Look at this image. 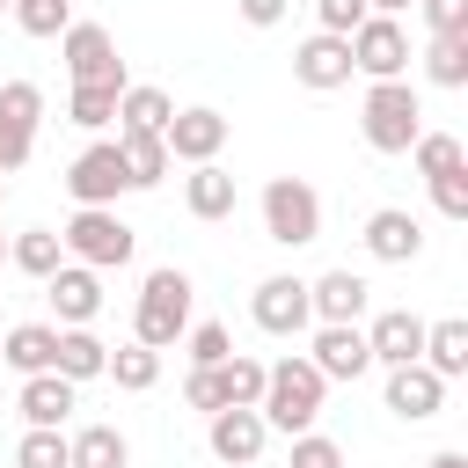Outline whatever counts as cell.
Wrapping results in <instances>:
<instances>
[{"instance_id":"obj_1","label":"cell","mask_w":468,"mask_h":468,"mask_svg":"<svg viewBox=\"0 0 468 468\" xmlns=\"http://www.w3.org/2000/svg\"><path fill=\"white\" fill-rule=\"evenodd\" d=\"M322 395H329V380L314 373V358L307 351H285L278 366H263V424L271 431H314V417H322Z\"/></svg>"},{"instance_id":"obj_2","label":"cell","mask_w":468,"mask_h":468,"mask_svg":"<svg viewBox=\"0 0 468 468\" xmlns=\"http://www.w3.org/2000/svg\"><path fill=\"white\" fill-rule=\"evenodd\" d=\"M358 132L373 154H410V139L424 132V95L402 80H366V102H358Z\"/></svg>"},{"instance_id":"obj_3","label":"cell","mask_w":468,"mask_h":468,"mask_svg":"<svg viewBox=\"0 0 468 468\" xmlns=\"http://www.w3.org/2000/svg\"><path fill=\"white\" fill-rule=\"evenodd\" d=\"M190 271H176V263H161V271H146V285H139V307H132V336L139 344H154V351H176L183 344V329H190Z\"/></svg>"},{"instance_id":"obj_4","label":"cell","mask_w":468,"mask_h":468,"mask_svg":"<svg viewBox=\"0 0 468 468\" xmlns=\"http://www.w3.org/2000/svg\"><path fill=\"white\" fill-rule=\"evenodd\" d=\"M256 212H263V241H278V249L322 241V190L307 176H271L263 197H256Z\"/></svg>"},{"instance_id":"obj_5","label":"cell","mask_w":468,"mask_h":468,"mask_svg":"<svg viewBox=\"0 0 468 468\" xmlns=\"http://www.w3.org/2000/svg\"><path fill=\"white\" fill-rule=\"evenodd\" d=\"M58 241H66V256L88 263V271H124L132 249H139V234L117 219V205H73V219L58 227Z\"/></svg>"},{"instance_id":"obj_6","label":"cell","mask_w":468,"mask_h":468,"mask_svg":"<svg viewBox=\"0 0 468 468\" xmlns=\"http://www.w3.org/2000/svg\"><path fill=\"white\" fill-rule=\"evenodd\" d=\"M58 58H66L73 88H124V58H117V37L102 22H66L58 29Z\"/></svg>"},{"instance_id":"obj_7","label":"cell","mask_w":468,"mask_h":468,"mask_svg":"<svg viewBox=\"0 0 468 468\" xmlns=\"http://www.w3.org/2000/svg\"><path fill=\"white\" fill-rule=\"evenodd\" d=\"M249 322H256L263 336H278V344L307 336V329H314V307H307V278H292V271L263 278V285L249 292Z\"/></svg>"},{"instance_id":"obj_8","label":"cell","mask_w":468,"mask_h":468,"mask_svg":"<svg viewBox=\"0 0 468 468\" xmlns=\"http://www.w3.org/2000/svg\"><path fill=\"white\" fill-rule=\"evenodd\" d=\"M351 73H366V80H402V73H410V29H402L395 15H366V22L351 29Z\"/></svg>"},{"instance_id":"obj_9","label":"cell","mask_w":468,"mask_h":468,"mask_svg":"<svg viewBox=\"0 0 468 468\" xmlns=\"http://www.w3.org/2000/svg\"><path fill=\"white\" fill-rule=\"evenodd\" d=\"M124 190H132V176H124L117 139H95V146H80V154L66 161V197H73V205H117Z\"/></svg>"},{"instance_id":"obj_10","label":"cell","mask_w":468,"mask_h":468,"mask_svg":"<svg viewBox=\"0 0 468 468\" xmlns=\"http://www.w3.org/2000/svg\"><path fill=\"white\" fill-rule=\"evenodd\" d=\"M205 446H212V461H227V468H256L263 446H271V424H263V410L227 402V410L205 417Z\"/></svg>"},{"instance_id":"obj_11","label":"cell","mask_w":468,"mask_h":468,"mask_svg":"<svg viewBox=\"0 0 468 468\" xmlns=\"http://www.w3.org/2000/svg\"><path fill=\"white\" fill-rule=\"evenodd\" d=\"M161 146H168V161H183V168L219 161V146H227V117H219L212 102H190V110H176V117H168Z\"/></svg>"},{"instance_id":"obj_12","label":"cell","mask_w":468,"mask_h":468,"mask_svg":"<svg viewBox=\"0 0 468 468\" xmlns=\"http://www.w3.org/2000/svg\"><path fill=\"white\" fill-rule=\"evenodd\" d=\"M292 80H300V88H314V95L351 88V37H329V29L300 37V44H292Z\"/></svg>"},{"instance_id":"obj_13","label":"cell","mask_w":468,"mask_h":468,"mask_svg":"<svg viewBox=\"0 0 468 468\" xmlns=\"http://www.w3.org/2000/svg\"><path fill=\"white\" fill-rule=\"evenodd\" d=\"M366 256L373 263H417L424 256V219L410 212V205H380V212H366Z\"/></svg>"},{"instance_id":"obj_14","label":"cell","mask_w":468,"mask_h":468,"mask_svg":"<svg viewBox=\"0 0 468 468\" xmlns=\"http://www.w3.org/2000/svg\"><path fill=\"white\" fill-rule=\"evenodd\" d=\"M44 300H51V314H58V329H80V322H95L102 314V271H88V263H58L51 278H44Z\"/></svg>"},{"instance_id":"obj_15","label":"cell","mask_w":468,"mask_h":468,"mask_svg":"<svg viewBox=\"0 0 468 468\" xmlns=\"http://www.w3.org/2000/svg\"><path fill=\"white\" fill-rule=\"evenodd\" d=\"M314 373L322 380H366L373 373V351H366V329L358 322H314Z\"/></svg>"},{"instance_id":"obj_16","label":"cell","mask_w":468,"mask_h":468,"mask_svg":"<svg viewBox=\"0 0 468 468\" xmlns=\"http://www.w3.org/2000/svg\"><path fill=\"white\" fill-rule=\"evenodd\" d=\"M446 410V380L424 366V358H410V366H388V417H402V424H424V417H439Z\"/></svg>"},{"instance_id":"obj_17","label":"cell","mask_w":468,"mask_h":468,"mask_svg":"<svg viewBox=\"0 0 468 468\" xmlns=\"http://www.w3.org/2000/svg\"><path fill=\"white\" fill-rule=\"evenodd\" d=\"M358 329H366L373 366H410V358L424 351V314H410V307H380V314H366Z\"/></svg>"},{"instance_id":"obj_18","label":"cell","mask_w":468,"mask_h":468,"mask_svg":"<svg viewBox=\"0 0 468 468\" xmlns=\"http://www.w3.org/2000/svg\"><path fill=\"white\" fill-rule=\"evenodd\" d=\"M307 307H314V322H366L373 285L358 271H322V278H307Z\"/></svg>"},{"instance_id":"obj_19","label":"cell","mask_w":468,"mask_h":468,"mask_svg":"<svg viewBox=\"0 0 468 468\" xmlns=\"http://www.w3.org/2000/svg\"><path fill=\"white\" fill-rule=\"evenodd\" d=\"M183 205H190V219H205V227L234 219V176H227L219 161H197V168L183 176Z\"/></svg>"},{"instance_id":"obj_20","label":"cell","mask_w":468,"mask_h":468,"mask_svg":"<svg viewBox=\"0 0 468 468\" xmlns=\"http://www.w3.org/2000/svg\"><path fill=\"white\" fill-rule=\"evenodd\" d=\"M51 351H58V322H7L0 329V358L29 380V373H51Z\"/></svg>"},{"instance_id":"obj_21","label":"cell","mask_w":468,"mask_h":468,"mask_svg":"<svg viewBox=\"0 0 468 468\" xmlns=\"http://www.w3.org/2000/svg\"><path fill=\"white\" fill-rule=\"evenodd\" d=\"M102 366H110V344L95 336V322H80V329H58L51 373H66V380L80 388V380H102Z\"/></svg>"},{"instance_id":"obj_22","label":"cell","mask_w":468,"mask_h":468,"mask_svg":"<svg viewBox=\"0 0 468 468\" xmlns=\"http://www.w3.org/2000/svg\"><path fill=\"white\" fill-rule=\"evenodd\" d=\"M73 380L66 373H29L22 380V395H15V410H22V424H66L73 417Z\"/></svg>"},{"instance_id":"obj_23","label":"cell","mask_w":468,"mask_h":468,"mask_svg":"<svg viewBox=\"0 0 468 468\" xmlns=\"http://www.w3.org/2000/svg\"><path fill=\"white\" fill-rule=\"evenodd\" d=\"M66 468H132V439L117 424H80L66 431Z\"/></svg>"},{"instance_id":"obj_24","label":"cell","mask_w":468,"mask_h":468,"mask_svg":"<svg viewBox=\"0 0 468 468\" xmlns=\"http://www.w3.org/2000/svg\"><path fill=\"white\" fill-rule=\"evenodd\" d=\"M417 358H424V366H431V373L453 388V380L468 373V322H461V314H446V322H424V351H417Z\"/></svg>"},{"instance_id":"obj_25","label":"cell","mask_w":468,"mask_h":468,"mask_svg":"<svg viewBox=\"0 0 468 468\" xmlns=\"http://www.w3.org/2000/svg\"><path fill=\"white\" fill-rule=\"evenodd\" d=\"M168 117H176L168 88H154V80H124V95H117V132H168Z\"/></svg>"},{"instance_id":"obj_26","label":"cell","mask_w":468,"mask_h":468,"mask_svg":"<svg viewBox=\"0 0 468 468\" xmlns=\"http://www.w3.org/2000/svg\"><path fill=\"white\" fill-rule=\"evenodd\" d=\"M117 154H124V176H132V190H154V183H168V146H161V132H117Z\"/></svg>"},{"instance_id":"obj_27","label":"cell","mask_w":468,"mask_h":468,"mask_svg":"<svg viewBox=\"0 0 468 468\" xmlns=\"http://www.w3.org/2000/svg\"><path fill=\"white\" fill-rule=\"evenodd\" d=\"M7 263H15L22 278H37V285H44V278L66 263V241H58V227H22V234L7 241Z\"/></svg>"},{"instance_id":"obj_28","label":"cell","mask_w":468,"mask_h":468,"mask_svg":"<svg viewBox=\"0 0 468 468\" xmlns=\"http://www.w3.org/2000/svg\"><path fill=\"white\" fill-rule=\"evenodd\" d=\"M102 380H117L124 395H146V388L161 380V351H154V344H139V336H132V344H110Z\"/></svg>"},{"instance_id":"obj_29","label":"cell","mask_w":468,"mask_h":468,"mask_svg":"<svg viewBox=\"0 0 468 468\" xmlns=\"http://www.w3.org/2000/svg\"><path fill=\"white\" fill-rule=\"evenodd\" d=\"M424 80L431 88H468V29H446L424 44Z\"/></svg>"},{"instance_id":"obj_30","label":"cell","mask_w":468,"mask_h":468,"mask_svg":"<svg viewBox=\"0 0 468 468\" xmlns=\"http://www.w3.org/2000/svg\"><path fill=\"white\" fill-rule=\"evenodd\" d=\"M212 380H219V402H241V410H256V402H263V358L227 351V358L212 366Z\"/></svg>"},{"instance_id":"obj_31","label":"cell","mask_w":468,"mask_h":468,"mask_svg":"<svg viewBox=\"0 0 468 468\" xmlns=\"http://www.w3.org/2000/svg\"><path fill=\"white\" fill-rule=\"evenodd\" d=\"M410 161H417V176L431 183V176H453V168H468V146H461L453 132H417V139H410Z\"/></svg>"},{"instance_id":"obj_32","label":"cell","mask_w":468,"mask_h":468,"mask_svg":"<svg viewBox=\"0 0 468 468\" xmlns=\"http://www.w3.org/2000/svg\"><path fill=\"white\" fill-rule=\"evenodd\" d=\"M15 468H66V424H29L15 446Z\"/></svg>"},{"instance_id":"obj_33","label":"cell","mask_w":468,"mask_h":468,"mask_svg":"<svg viewBox=\"0 0 468 468\" xmlns=\"http://www.w3.org/2000/svg\"><path fill=\"white\" fill-rule=\"evenodd\" d=\"M117 95H124V88H73L66 117H73L80 132H110V124H117Z\"/></svg>"},{"instance_id":"obj_34","label":"cell","mask_w":468,"mask_h":468,"mask_svg":"<svg viewBox=\"0 0 468 468\" xmlns=\"http://www.w3.org/2000/svg\"><path fill=\"white\" fill-rule=\"evenodd\" d=\"M7 15H15L22 37H58V29L73 22V0H15Z\"/></svg>"},{"instance_id":"obj_35","label":"cell","mask_w":468,"mask_h":468,"mask_svg":"<svg viewBox=\"0 0 468 468\" xmlns=\"http://www.w3.org/2000/svg\"><path fill=\"white\" fill-rule=\"evenodd\" d=\"M0 117L22 124V132H37L44 124V88L37 80H0Z\"/></svg>"},{"instance_id":"obj_36","label":"cell","mask_w":468,"mask_h":468,"mask_svg":"<svg viewBox=\"0 0 468 468\" xmlns=\"http://www.w3.org/2000/svg\"><path fill=\"white\" fill-rule=\"evenodd\" d=\"M183 351H190V366H219V358L234 351V336H227L219 322H190V329H183Z\"/></svg>"},{"instance_id":"obj_37","label":"cell","mask_w":468,"mask_h":468,"mask_svg":"<svg viewBox=\"0 0 468 468\" xmlns=\"http://www.w3.org/2000/svg\"><path fill=\"white\" fill-rule=\"evenodd\" d=\"M292 468H351L329 431H292Z\"/></svg>"},{"instance_id":"obj_38","label":"cell","mask_w":468,"mask_h":468,"mask_svg":"<svg viewBox=\"0 0 468 468\" xmlns=\"http://www.w3.org/2000/svg\"><path fill=\"white\" fill-rule=\"evenodd\" d=\"M431 205H439V219H468V168L431 176Z\"/></svg>"},{"instance_id":"obj_39","label":"cell","mask_w":468,"mask_h":468,"mask_svg":"<svg viewBox=\"0 0 468 468\" xmlns=\"http://www.w3.org/2000/svg\"><path fill=\"white\" fill-rule=\"evenodd\" d=\"M366 15H373L366 0H314V22H322L329 37H351V29L366 22Z\"/></svg>"},{"instance_id":"obj_40","label":"cell","mask_w":468,"mask_h":468,"mask_svg":"<svg viewBox=\"0 0 468 468\" xmlns=\"http://www.w3.org/2000/svg\"><path fill=\"white\" fill-rule=\"evenodd\" d=\"M183 402H190L197 417H212V410H227V402H219V380H212V366H190V380H183Z\"/></svg>"},{"instance_id":"obj_41","label":"cell","mask_w":468,"mask_h":468,"mask_svg":"<svg viewBox=\"0 0 468 468\" xmlns=\"http://www.w3.org/2000/svg\"><path fill=\"white\" fill-rule=\"evenodd\" d=\"M29 154H37V132H22V124H7V117H0V176H15Z\"/></svg>"},{"instance_id":"obj_42","label":"cell","mask_w":468,"mask_h":468,"mask_svg":"<svg viewBox=\"0 0 468 468\" xmlns=\"http://www.w3.org/2000/svg\"><path fill=\"white\" fill-rule=\"evenodd\" d=\"M417 15H424V29H431V37L468 29V0H417Z\"/></svg>"},{"instance_id":"obj_43","label":"cell","mask_w":468,"mask_h":468,"mask_svg":"<svg viewBox=\"0 0 468 468\" xmlns=\"http://www.w3.org/2000/svg\"><path fill=\"white\" fill-rule=\"evenodd\" d=\"M234 15H241L249 29H278V22L292 15V0H234Z\"/></svg>"},{"instance_id":"obj_44","label":"cell","mask_w":468,"mask_h":468,"mask_svg":"<svg viewBox=\"0 0 468 468\" xmlns=\"http://www.w3.org/2000/svg\"><path fill=\"white\" fill-rule=\"evenodd\" d=\"M424 468H468V453H453V446H446V453H431Z\"/></svg>"},{"instance_id":"obj_45","label":"cell","mask_w":468,"mask_h":468,"mask_svg":"<svg viewBox=\"0 0 468 468\" xmlns=\"http://www.w3.org/2000/svg\"><path fill=\"white\" fill-rule=\"evenodd\" d=\"M373 15H402V7H417V0H366Z\"/></svg>"},{"instance_id":"obj_46","label":"cell","mask_w":468,"mask_h":468,"mask_svg":"<svg viewBox=\"0 0 468 468\" xmlns=\"http://www.w3.org/2000/svg\"><path fill=\"white\" fill-rule=\"evenodd\" d=\"M0 205H7V176H0Z\"/></svg>"},{"instance_id":"obj_47","label":"cell","mask_w":468,"mask_h":468,"mask_svg":"<svg viewBox=\"0 0 468 468\" xmlns=\"http://www.w3.org/2000/svg\"><path fill=\"white\" fill-rule=\"evenodd\" d=\"M0 263H7V234H0Z\"/></svg>"},{"instance_id":"obj_48","label":"cell","mask_w":468,"mask_h":468,"mask_svg":"<svg viewBox=\"0 0 468 468\" xmlns=\"http://www.w3.org/2000/svg\"><path fill=\"white\" fill-rule=\"evenodd\" d=\"M7 7H15V0H0V15H7Z\"/></svg>"},{"instance_id":"obj_49","label":"cell","mask_w":468,"mask_h":468,"mask_svg":"<svg viewBox=\"0 0 468 468\" xmlns=\"http://www.w3.org/2000/svg\"><path fill=\"white\" fill-rule=\"evenodd\" d=\"M0 329H7V322H0Z\"/></svg>"}]
</instances>
